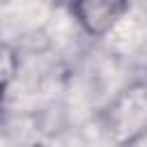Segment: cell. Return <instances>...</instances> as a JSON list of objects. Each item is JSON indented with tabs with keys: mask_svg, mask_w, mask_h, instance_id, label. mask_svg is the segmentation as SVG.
Returning a JSON list of instances; mask_svg holds the SVG:
<instances>
[{
	"mask_svg": "<svg viewBox=\"0 0 147 147\" xmlns=\"http://www.w3.org/2000/svg\"><path fill=\"white\" fill-rule=\"evenodd\" d=\"M74 11L80 16V23L90 32H103L124 11V5L122 2H83V5H76Z\"/></svg>",
	"mask_w": 147,
	"mask_h": 147,
	"instance_id": "cell-1",
	"label": "cell"
}]
</instances>
